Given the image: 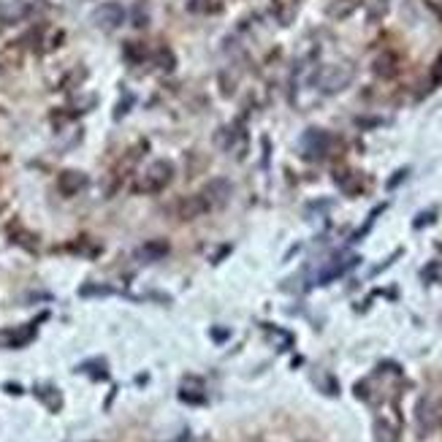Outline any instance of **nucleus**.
<instances>
[{
	"mask_svg": "<svg viewBox=\"0 0 442 442\" xmlns=\"http://www.w3.org/2000/svg\"><path fill=\"white\" fill-rule=\"evenodd\" d=\"M402 177H407V168H404V171H399V174H394V179L388 182V187H397V184L402 182Z\"/></svg>",
	"mask_w": 442,
	"mask_h": 442,
	"instance_id": "obj_20",
	"label": "nucleus"
},
{
	"mask_svg": "<svg viewBox=\"0 0 442 442\" xmlns=\"http://www.w3.org/2000/svg\"><path fill=\"white\" fill-rule=\"evenodd\" d=\"M25 14H28V6H22V3L0 6V19H3V22H19Z\"/></svg>",
	"mask_w": 442,
	"mask_h": 442,
	"instance_id": "obj_14",
	"label": "nucleus"
},
{
	"mask_svg": "<svg viewBox=\"0 0 442 442\" xmlns=\"http://www.w3.org/2000/svg\"><path fill=\"white\" fill-rule=\"evenodd\" d=\"M84 187H87V174H82V171L68 168V171H62L60 177H57V190H60L62 196H77Z\"/></svg>",
	"mask_w": 442,
	"mask_h": 442,
	"instance_id": "obj_8",
	"label": "nucleus"
},
{
	"mask_svg": "<svg viewBox=\"0 0 442 442\" xmlns=\"http://www.w3.org/2000/svg\"><path fill=\"white\" fill-rule=\"evenodd\" d=\"M168 250H171L168 242H160V239H158V242H147L144 247H138L136 258L138 260H160L168 255Z\"/></svg>",
	"mask_w": 442,
	"mask_h": 442,
	"instance_id": "obj_10",
	"label": "nucleus"
},
{
	"mask_svg": "<svg viewBox=\"0 0 442 442\" xmlns=\"http://www.w3.org/2000/svg\"><path fill=\"white\" fill-rule=\"evenodd\" d=\"M328 147H331V136L326 131L309 128L304 136H302V150H304L306 160H321V158H326Z\"/></svg>",
	"mask_w": 442,
	"mask_h": 442,
	"instance_id": "obj_5",
	"label": "nucleus"
},
{
	"mask_svg": "<svg viewBox=\"0 0 442 442\" xmlns=\"http://www.w3.org/2000/svg\"><path fill=\"white\" fill-rule=\"evenodd\" d=\"M440 421H442L440 404L431 397L418 399V404H415V426H418V434H421V437L431 434L434 429L440 426Z\"/></svg>",
	"mask_w": 442,
	"mask_h": 442,
	"instance_id": "obj_2",
	"label": "nucleus"
},
{
	"mask_svg": "<svg viewBox=\"0 0 442 442\" xmlns=\"http://www.w3.org/2000/svg\"><path fill=\"white\" fill-rule=\"evenodd\" d=\"M155 60H158V68H160V71H166V74H171V71L177 68V60H174V55H171V49H160Z\"/></svg>",
	"mask_w": 442,
	"mask_h": 442,
	"instance_id": "obj_16",
	"label": "nucleus"
},
{
	"mask_svg": "<svg viewBox=\"0 0 442 442\" xmlns=\"http://www.w3.org/2000/svg\"><path fill=\"white\" fill-rule=\"evenodd\" d=\"M440 16H442V6H440Z\"/></svg>",
	"mask_w": 442,
	"mask_h": 442,
	"instance_id": "obj_22",
	"label": "nucleus"
},
{
	"mask_svg": "<svg viewBox=\"0 0 442 442\" xmlns=\"http://www.w3.org/2000/svg\"><path fill=\"white\" fill-rule=\"evenodd\" d=\"M431 82H434V84H440L442 82V55L434 60V65H431Z\"/></svg>",
	"mask_w": 442,
	"mask_h": 442,
	"instance_id": "obj_19",
	"label": "nucleus"
},
{
	"mask_svg": "<svg viewBox=\"0 0 442 442\" xmlns=\"http://www.w3.org/2000/svg\"><path fill=\"white\" fill-rule=\"evenodd\" d=\"M122 22H125V9L120 3H101L95 11H92V25L101 28V31H117Z\"/></svg>",
	"mask_w": 442,
	"mask_h": 442,
	"instance_id": "obj_4",
	"label": "nucleus"
},
{
	"mask_svg": "<svg viewBox=\"0 0 442 442\" xmlns=\"http://www.w3.org/2000/svg\"><path fill=\"white\" fill-rule=\"evenodd\" d=\"M358 6H361V0H331L326 11H328L331 19H345V16H350Z\"/></svg>",
	"mask_w": 442,
	"mask_h": 442,
	"instance_id": "obj_13",
	"label": "nucleus"
},
{
	"mask_svg": "<svg viewBox=\"0 0 442 442\" xmlns=\"http://www.w3.org/2000/svg\"><path fill=\"white\" fill-rule=\"evenodd\" d=\"M206 212H209V204L204 201V196H190V199H179L174 204V217L179 223H190Z\"/></svg>",
	"mask_w": 442,
	"mask_h": 442,
	"instance_id": "obj_6",
	"label": "nucleus"
},
{
	"mask_svg": "<svg viewBox=\"0 0 442 442\" xmlns=\"http://www.w3.org/2000/svg\"><path fill=\"white\" fill-rule=\"evenodd\" d=\"M375 440L377 442H399V429L391 426V421L388 418H375Z\"/></svg>",
	"mask_w": 442,
	"mask_h": 442,
	"instance_id": "obj_11",
	"label": "nucleus"
},
{
	"mask_svg": "<svg viewBox=\"0 0 442 442\" xmlns=\"http://www.w3.org/2000/svg\"><path fill=\"white\" fill-rule=\"evenodd\" d=\"M147 22H150V14H147V6H144V3H138L136 11H133V25H136V28H144Z\"/></svg>",
	"mask_w": 442,
	"mask_h": 442,
	"instance_id": "obj_17",
	"label": "nucleus"
},
{
	"mask_svg": "<svg viewBox=\"0 0 442 442\" xmlns=\"http://www.w3.org/2000/svg\"><path fill=\"white\" fill-rule=\"evenodd\" d=\"M171 179H174V163H171V160H155L153 166L147 168V177H144V182H141V190L158 193V190H163Z\"/></svg>",
	"mask_w": 442,
	"mask_h": 442,
	"instance_id": "obj_3",
	"label": "nucleus"
},
{
	"mask_svg": "<svg viewBox=\"0 0 442 442\" xmlns=\"http://www.w3.org/2000/svg\"><path fill=\"white\" fill-rule=\"evenodd\" d=\"M375 74L382 79H391V77H397V71H399V57H397V52H391V49H385L382 55H377V60H375Z\"/></svg>",
	"mask_w": 442,
	"mask_h": 442,
	"instance_id": "obj_9",
	"label": "nucleus"
},
{
	"mask_svg": "<svg viewBox=\"0 0 442 442\" xmlns=\"http://www.w3.org/2000/svg\"><path fill=\"white\" fill-rule=\"evenodd\" d=\"M9 236H11V242L19 244L22 250H38V236L35 233H31V231H25L22 226H14V228L9 231Z\"/></svg>",
	"mask_w": 442,
	"mask_h": 442,
	"instance_id": "obj_12",
	"label": "nucleus"
},
{
	"mask_svg": "<svg viewBox=\"0 0 442 442\" xmlns=\"http://www.w3.org/2000/svg\"><path fill=\"white\" fill-rule=\"evenodd\" d=\"M125 57H128V60H144V57H147V52L136 44H128V49H125Z\"/></svg>",
	"mask_w": 442,
	"mask_h": 442,
	"instance_id": "obj_18",
	"label": "nucleus"
},
{
	"mask_svg": "<svg viewBox=\"0 0 442 442\" xmlns=\"http://www.w3.org/2000/svg\"><path fill=\"white\" fill-rule=\"evenodd\" d=\"M353 82V65L350 62H334V65H323L312 74V84L323 95H334L342 92Z\"/></svg>",
	"mask_w": 442,
	"mask_h": 442,
	"instance_id": "obj_1",
	"label": "nucleus"
},
{
	"mask_svg": "<svg viewBox=\"0 0 442 442\" xmlns=\"http://www.w3.org/2000/svg\"><path fill=\"white\" fill-rule=\"evenodd\" d=\"M204 201L209 204V209H217V206H226L231 199V184L223 179V177H217V179H212V182L204 187Z\"/></svg>",
	"mask_w": 442,
	"mask_h": 442,
	"instance_id": "obj_7",
	"label": "nucleus"
},
{
	"mask_svg": "<svg viewBox=\"0 0 442 442\" xmlns=\"http://www.w3.org/2000/svg\"><path fill=\"white\" fill-rule=\"evenodd\" d=\"M226 328H214V339H217V342H223V339H226Z\"/></svg>",
	"mask_w": 442,
	"mask_h": 442,
	"instance_id": "obj_21",
	"label": "nucleus"
},
{
	"mask_svg": "<svg viewBox=\"0 0 442 442\" xmlns=\"http://www.w3.org/2000/svg\"><path fill=\"white\" fill-rule=\"evenodd\" d=\"M315 382H318V388H321L326 397H339V382L334 380V375H328V372H321L318 377H315Z\"/></svg>",
	"mask_w": 442,
	"mask_h": 442,
	"instance_id": "obj_15",
	"label": "nucleus"
}]
</instances>
